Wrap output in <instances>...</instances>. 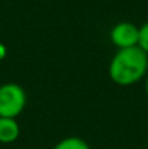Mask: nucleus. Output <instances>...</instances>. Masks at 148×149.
<instances>
[{
  "mask_svg": "<svg viewBox=\"0 0 148 149\" xmlns=\"http://www.w3.org/2000/svg\"><path fill=\"white\" fill-rule=\"evenodd\" d=\"M148 71V54L140 47L119 49L109 62L110 80L122 87H129L141 81Z\"/></svg>",
  "mask_w": 148,
  "mask_h": 149,
  "instance_id": "obj_1",
  "label": "nucleus"
},
{
  "mask_svg": "<svg viewBox=\"0 0 148 149\" xmlns=\"http://www.w3.org/2000/svg\"><path fill=\"white\" fill-rule=\"evenodd\" d=\"M26 106V93L16 83L0 86V117L16 119Z\"/></svg>",
  "mask_w": 148,
  "mask_h": 149,
  "instance_id": "obj_2",
  "label": "nucleus"
},
{
  "mask_svg": "<svg viewBox=\"0 0 148 149\" xmlns=\"http://www.w3.org/2000/svg\"><path fill=\"white\" fill-rule=\"evenodd\" d=\"M110 41L119 49L138 47L140 41V28L131 22H119L110 29Z\"/></svg>",
  "mask_w": 148,
  "mask_h": 149,
  "instance_id": "obj_3",
  "label": "nucleus"
},
{
  "mask_svg": "<svg viewBox=\"0 0 148 149\" xmlns=\"http://www.w3.org/2000/svg\"><path fill=\"white\" fill-rule=\"evenodd\" d=\"M20 135V126L16 119L0 117V143H13Z\"/></svg>",
  "mask_w": 148,
  "mask_h": 149,
  "instance_id": "obj_4",
  "label": "nucleus"
},
{
  "mask_svg": "<svg viewBox=\"0 0 148 149\" xmlns=\"http://www.w3.org/2000/svg\"><path fill=\"white\" fill-rule=\"evenodd\" d=\"M54 149H90V145L79 136H68L61 139Z\"/></svg>",
  "mask_w": 148,
  "mask_h": 149,
  "instance_id": "obj_5",
  "label": "nucleus"
},
{
  "mask_svg": "<svg viewBox=\"0 0 148 149\" xmlns=\"http://www.w3.org/2000/svg\"><path fill=\"white\" fill-rule=\"evenodd\" d=\"M138 47L144 52L148 54V22H145L141 28H140V41H138Z\"/></svg>",
  "mask_w": 148,
  "mask_h": 149,
  "instance_id": "obj_6",
  "label": "nucleus"
},
{
  "mask_svg": "<svg viewBox=\"0 0 148 149\" xmlns=\"http://www.w3.org/2000/svg\"><path fill=\"white\" fill-rule=\"evenodd\" d=\"M6 55H7V48L3 42H0V61H3L6 58Z\"/></svg>",
  "mask_w": 148,
  "mask_h": 149,
  "instance_id": "obj_7",
  "label": "nucleus"
},
{
  "mask_svg": "<svg viewBox=\"0 0 148 149\" xmlns=\"http://www.w3.org/2000/svg\"><path fill=\"white\" fill-rule=\"evenodd\" d=\"M145 91H147V94H148V78H147V83H145Z\"/></svg>",
  "mask_w": 148,
  "mask_h": 149,
  "instance_id": "obj_8",
  "label": "nucleus"
}]
</instances>
